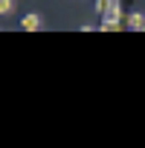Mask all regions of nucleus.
I'll return each mask as SVG.
<instances>
[{"label": "nucleus", "instance_id": "obj_1", "mask_svg": "<svg viewBox=\"0 0 145 148\" xmlns=\"http://www.w3.org/2000/svg\"><path fill=\"white\" fill-rule=\"evenodd\" d=\"M21 29H26V32H35V29H41V15H35V12L23 15V21H21Z\"/></svg>", "mask_w": 145, "mask_h": 148}, {"label": "nucleus", "instance_id": "obj_2", "mask_svg": "<svg viewBox=\"0 0 145 148\" xmlns=\"http://www.w3.org/2000/svg\"><path fill=\"white\" fill-rule=\"evenodd\" d=\"M116 21H119V6L105 9V29H116Z\"/></svg>", "mask_w": 145, "mask_h": 148}, {"label": "nucleus", "instance_id": "obj_3", "mask_svg": "<svg viewBox=\"0 0 145 148\" xmlns=\"http://www.w3.org/2000/svg\"><path fill=\"white\" fill-rule=\"evenodd\" d=\"M128 26H131V29H145V15H136V12H133V15L128 18Z\"/></svg>", "mask_w": 145, "mask_h": 148}, {"label": "nucleus", "instance_id": "obj_4", "mask_svg": "<svg viewBox=\"0 0 145 148\" xmlns=\"http://www.w3.org/2000/svg\"><path fill=\"white\" fill-rule=\"evenodd\" d=\"M15 12V0H0V15H12Z\"/></svg>", "mask_w": 145, "mask_h": 148}]
</instances>
